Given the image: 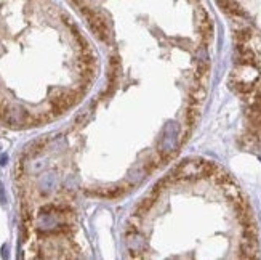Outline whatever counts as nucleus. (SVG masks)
Here are the masks:
<instances>
[{"label": "nucleus", "instance_id": "nucleus-7", "mask_svg": "<svg viewBox=\"0 0 261 260\" xmlns=\"http://www.w3.org/2000/svg\"><path fill=\"white\" fill-rule=\"evenodd\" d=\"M200 106L199 105H191L186 108V111H184V122H186V127L192 130L195 126L199 124V121H200Z\"/></svg>", "mask_w": 261, "mask_h": 260}, {"label": "nucleus", "instance_id": "nucleus-8", "mask_svg": "<svg viewBox=\"0 0 261 260\" xmlns=\"http://www.w3.org/2000/svg\"><path fill=\"white\" fill-rule=\"evenodd\" d=\"M187 97H189V103L191 105H202L207 98V90H205V85L204 84H194L189 92H187Z\"/></svg>", "mask_w": 261, "mask_h": 260}, {"label": "nucleus", "instance_id": "nucleus-9", "mask_svg": "<svg viewBox=\"0 0 261 260\" xmlns=\"http://www.w3.org/2000/svg\"><path fill=\"white\" fill-rule=\"evenodd\" d=\"M107 77H109V82L112 87L117 85V81L120 77V60L117 55H112L109 58V74H107Z\"/></svg>", "mask_w": 261, "mask_h": 260}, {"label": "nucleus", "instance_id": "nucleus-2", "mask_svg": "<svg viewBox=\"0 0 261 260\" xmlns=\"http://www.w3.org/2000/svg\"><path fill=\"white\" fill-rule=\"evenodd\" d=\"M195 23H197V31L200 39L204 40V43H208L213 39V23L210 19L208 13L202 6L195 10Z\"/></svg>", "mask_w": 261, "mask_h": 260}, {"label": "nucleus", "instance_id": "nucleus-3", "mask_svg": "<svg viewBox=\"0 0 261 260\" xmlns=\"http://www.w3.org/2000/svg\"><path fill=\"white\" fill-rule=\"evenodd\" d=\"M239 257L241 259H258L260 256V246H258V238H247L242 236L241 246H239Z\"/></svg>", "mask_w": 261, "mask_h": 260}, {"label": "nucleus", "instance_id": "nucleus-10", "mask_svg": "<svg viewBox=\"0 0 261 260\" xmlns=\"http://www.w3.org/2000/svg\"><path fill=\"white\" fill-rule=\"evenodd\" d=\"M221 190L224 193V196H226L231 202H233L234 199H237L239 196H242L241 190H239V188L233 183V180H231V182H228V183L221 185Z\"/></svg>", "mask_w": 261, "mask_h": 260}, {"label": "nucleus", "instance_id": "nucleus-1", "mask_svg": "<svg viewBox=\"0 0 261 260\" xmlns=\"http://www.w3.org/2000/svg\"><path fill=\"white\" fill-rule=\"evenodd\" d=\"M81 10L84 13V16L87 18V21H88V26L91 27L93 34H95L96 37L99 40H103V42L109 40V29H107L106 21L101 18L98 13H95V11L90 10V8H87V6H82Z\"/></svg>", "mask_w": 261, "mask_h": 260}, {"label": "nucleus", "instance_id": "nucleus-13", "mask_svg": "<svg viewBox=\"0 0 261 260\" xmlns=\"http://www.w3.org/2000/svg\"><path fill=\"white\" fill-rule=\"evenodd\" d=\"M255 105L261 108V92L258 93V97H257V101H255Z\"/></svg>", "mask_w": 261, "mask_h": 260}, {"label": "nucleus", "instance_id": "nucleus-12", "mask_svg": "<svg viewBox=\"0 0 261 260\" xmlns=\"http://www.w3.org/2000/svg\"><path fill=\"white\" fill-rule=\"evenodd\" d=\"M234 39L237 43H245V42H249L252 39V31L250 29H239V31H236L234 34Z\"/></svg>", "mask_w": 261, "mask_h": 260}, {"label": "nucleus", "instance_id": "nucleus-4", "mask_svg": "<svg viewBox=\"0 0 261 260\" xmlns=\"http://www.w3.org/2000/svg\"><path fill=\"white\" fill-rule=\"evenodd\" d=\"M6 122L13 127H18V126H24L29 122V114L26 113L24 108L21 106H11V108H6V113H5V118Z\"/></svg>", "mask_w": 261, "mask_h": 260}, {"label": "nucleus", "instance_id": "nucleus-11", "mask_svg": "<svg viewBox=\"0 0 261 260\" xmlns=\"http://www.w3.org/2000/svg\"><path fill=\"white\" fill-rule=\"evenodd\" d=\"M249 118H250L252 129L255 130V132H261V108L257 106V105L253 106V110L250 111Z\"/></svg>", "mask_w": 261, "mask_h": 260}, {"label": "nucleus", "instance_id": "nucleus-6", "mask_svg": "<svg viewBox=\"0 0 261 260\" xmlns=\"http://www.w3.org/2000/svg\"><path fill=\"white\" fill-rule=\"evenodd\" d=\"M216 3H218L220 10L223 13L229 14V16H245V11L236 0H218Z\"/></svg>", "mask_w": 261, "mask_h": 260}, {"label": "nucleus", "instance_id": "nucleus-5", "mask_svg": "<svg viewBox=\"0 0 261 260\" xmlns=\"http://www.w3.org/2000/svg\"><path fill=\"white\" fill-rule=\"evenodd\" d=\"M159 191L157 188L154 186V190H152L148 196H144L140 202H138V206H136V211H135V214L136 215H140V217H143V215H146L152 207H154V204L157 202V199H159Z\"/></svg>", "mask_w": 261, "mask_h": 260}]
</instances>
